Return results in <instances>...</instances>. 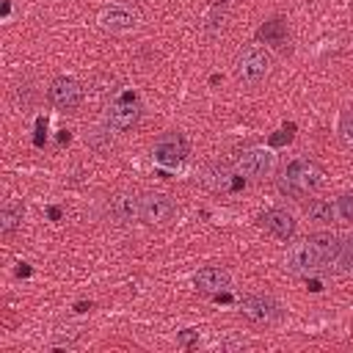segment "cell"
<instances>
[{
  "label": "cell",
  "mask_w": 353,
  "mask_h": 353,
  "mask_svg": "<svg viewBox=\"0 0 353 353\" xmlns=\"http://www.w3.org/2000/svg\"><path fill=\"white\" fill-rule=\"evenodd\" d=\"M339 248H342V240L334 232H314L287 248L284 268L292 273H301V276L320 273L336 262Z\"/></svg>",
  "instance_id": "1"
},
{
  "label": "cell",
  "mask_w": 353,
  "mask_h": 353,
  "mask_svg": "<svg viewBox=\"0 0 353 353\" xmlns=\"http://www.w3.org/2000/svg\"><path fill=\"white\" fill-rule=\"evenodd\" d=\"M323 182H325V171L320 163H314L312 157H292L281 171L279 188H281V193H287L292 199H303V196L320 190Z\"/></svg>",
  "instance_id": "2"
},
{
  "label": "cell",
  "mask_w": 353,
  "mask_h": 353,
  "mask_svg": "<svg viewBox=\"0 0 353 353\" xmlns=\"http://www.w3.org/2000/svg\"><path fill=\"white\" fill-rule=\"evenodd\" d=\"M273 72V58L265 47L259 44H248L237 52L234 58V77L243 83V85H262Z\"/></svg>",
  "instance_id": "3"
},
{
  "label": "cell",
  "mask_w": 353,
  "mask_h": 353,
  "mask_svg": "<svg viewBox=\"0 0 353 353\" xmlns=\"http://www.w3.org/2000/svg\"><path fill=\"white\" fill-rule=\"evenodd\" d=\"M138 119H141V99H138V94L127 91L110 102V108L105 113V127L110 132H127L138 124Z\"/></svg>",
  "instance_id": "4"
},
{
  "label": "cell",
  "mask_w": 353,
  "mask_h": 353,
  "mask_svg": "<svg viewBox=\"0 0 353 353\" xmlns=\"http://www.w3.org/2000/svg\"><path fill=\"white\" fill-rule=\"evenodd\" d=\"M273 168H276V154L270 149H262V146H251V149L240 152L234 160V171L251 182L268 179L273 174Z\"/></svg>",
  "instance_id": "5"
},
{
  "label": "cell",
  "mask_w": 353,
  "mask_h": 353,
  "mask_svg": "<svg viewBox=\"0 0 353 353\" xmlns=\"http://www.w3.org/2000/svg\"><path fill=\"white\" fill-rule=\"evenodd\" d=\"M176 215V201L165 193H143L141 196V221L149 226H165Z\"/></svg>",
  "instance_id": "6"
},
{
  "label": "cell",
  "mask_w": 353,
  "mask_h": 353,
  "mask_svg": "<svg viewBox=\"0 0 353 353\" xmlns=\"http://www.w3.org/2000/svg\"><path fill=\"white\" fill-rule=\"evenodd\" d=\"M99 28L108 30V33H127L132 28H138L141 22V14L132 8V6H124V3H113V6H105L97 17Z\"/></svg>",
  "instance_id": "7"
},
{
  "label": "cell",
  "mask_w": 353,
  "mask_h": 353,
  "mask_svg": "<svg viewBox=\"0 0 353 353\" xmlns=\"http://www.w3.org/2000/svg\"><path fill=\"white\" fill-rule=\"evenodd\" d=\"M152 157H154V163H160L165 168H176L188 157V143H185V138L179 132H165V135H160L154 141Z\"/></svg>",
  "instance_id": "8"
},
{
  "label": "cell",
  "mask_w": 353,
  "mask_h": 353,
  "mask_svg": "<svg viewBox=\"0 0 353 353\" xmlns=\"http://www.w3.org/2000/svg\"><path fill=\"white\" fill-rule=\"evenodd\" d=\"M47 99H50L58 110H74V108L83 105L85 91H83V85H80L77 80H72V77H55V80L50 83V88H47Z\"/></svg>",
  "instance_id": "9"
},
{
  "label": "cell",
  "mask_w": 353,
  "mask_h": 353,
  "mask_svg": "<svg viewBox=\"0 0 353 353\" xmlns=\"http://www.w3.org/2000/svg\"><path fill=\"white\" fill-rule=\"evenodd\" d=\"M240 314L256 325H270L281 317V306L268 295H245L240 301Z\"/></svg>",
  "instance_id": "10"
},
{
  "label": "cell",
  "mask_w": 353,
  "mask_h": 353,
  "mask_svg": "<svg viewBox=\"0 0 353 353\" xmlns=\"http://www.w3.org/2000/svg\"><path fill=\"white\" fill-rule=\"evenodd\" d=\"M259 223H262L265 232H270V234L279 237V240H292L295 232H298L295 215L287 212V210H281V207H273V210L262 212V215H259Z\"/></svg>",
  "instance_id": "11"
},
{
  "label": "cell",
  "mask_w": 353,
  "mask_h": 353,
  "mask_svg": "<svg viewBox=\"0 0 353 353\" xmlns=\"http://www.w3.org/2000/svg\"><path fill=\"white\" fill-rule=\"evenodd\" d=\"M108 212L116 223L121 226H130L141 218V196H132V193H116L110 201H108Z\"/></svg>",
  "instance_id": "12"
},
{
  "label": "cell",
  "mask_w": 353,
  "mask_h": 353,
  "mask_svg": "<svg viewBox=\"0 0 353 353\" xmlns=\"http://www.w3.org/2000/svg\"><path fill=\"white\" fill-rule=\"evenodd\" d=\"M229 273L223 268H215V265H207L201 268L196 276H193V284L199 292H207V295H221L226 287H229Z\"/></svg>",
  "instance_id": "13"
},
{
  "label": "cell",
  "mask_w": 353,
  "mask_h": 353,
  "mask_svg": "<svg viewBox=\"0 0 353 353\" xmlns=\"http://www.w3.org/2000/svg\"><path fill=\"white\" fill-rule=\"evenodd\" d=\"M303 212H306L309 221H314V223H320V226H331V223H336L334 204L325 201V199H312V201L303 207Z\"/></svg>",
  "instance_id": "14"
},
{
  "label": "cell",
  "mask_w": 353,
  "mask_h": 353,
  "mask_svg": "<svg viewBox=\"0 0 353 353\" xmlns=\"http://www.w3.org/2000/svg\"><path fill=\"white\" fill-rule=\"evenodd\" d=\"M22 204H6L0 210V234H14L19 226H22Z\"/></svg>",
  "instance_id": "15"
},
{
  "label": "cell",
  "mask_w": 353,
  "mask_h": 353,
  "mask_svg": "<svg viewBox=\"0 0 353 353\" xmlns=\"http://www.w3.org/2000/svg\"><path fill=\"white\" fill-rule=\"evenodd\" d=\"M259 36H262L265 41L276 44V47H284V44H287V28H284L281 19H270V22H265L262 30H259Z\"/></svg>",
  "instance_id": "16"
},
{
  "label": "cell",
  "mask_w": 353,
  "mask_h": 353,
  "mask_svg": "<svg viewBox=\"0 0 353 353\" xmlns=\"http://www.w3.org/2000/svg\"><path fill=\"white\" fill-rule=\"evenodd\" d=\"M334 212L336 223H350L353 226V193H342L334 199Z\"/></svg>",
  "instance_id": "17"
},
{
  "label": "cell",
  "mask_w": 353,
  "mask_h": 353,
  "mask_svg": "<svg viewBox=\"0 0 353 353\" xmlns=\"http://www.w3.org/2000/svg\"><path fill=\"white\" fill-rule=\"evenodd\" d=\"M334 265L339 273H353V237L342 240V248H339V256Z\"/></svg>",
  "instance_id": "18"
},
{
  "label": "cell",
  "mask_w": 353,
  "mask_h": 353,
  "mask_svg": "<svg viewBox=\"0 0 353 353\" xmlns=\"http://www.w3.org/2000/svg\"><path fill=\"white\" fill-rule=\"evenodd\" d=\"M339 141L345 143V149L353 152V110H345V113H342V121H339Z\"/></svg>",
  "instance_id": "19"
},
{
  "label": "cell",
  "mask_w": 353,
  "mask_h": 353,
  "mask_svg": "<svg viewBox=\"0 0 353 353\" xmlns=\"http://www.w3.org/2000/svg\"><path fill=\"white\" fill-rule=\"evenodd\" d=\"M80 336L77 328H58L52 336H50V345L52 347H63V345H74V339Z\"/></svg>",
  "instance_id": "20"
},
{
  "label": "cell",
  "mask_w": 353,
  "mask_h": 353,
  "mask_svg": "<svg viewBox=\"0 0 353 353\" xmlns=\"http://www.w3.org/2000/svg\"><path fill=\"white\" fill-rule=\"evenodd\" d=\"M196 339H199V331H193V328H188V331H182V334H179V339H176V342H179L182 347H188V345H193Z\"/></svg>",
  "instance_id": "21"
}]
</instances>
